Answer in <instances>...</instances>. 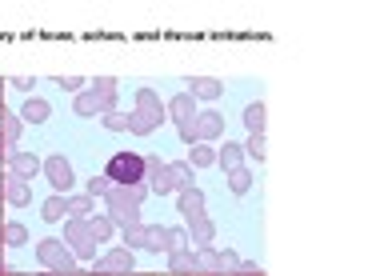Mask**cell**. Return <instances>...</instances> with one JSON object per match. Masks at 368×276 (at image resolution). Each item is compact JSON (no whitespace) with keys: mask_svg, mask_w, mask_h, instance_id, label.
<instances>
[{"mask_svg":"<svg viewBox=\"0 0 368 276\" xmlns=\"http://www.w3.org/2000/svg\"><path fill=\"white\" fill-rule=\"evenodd\" d=\"M148 196V184H113V192H108V212H113V220L120 229H133L140 225V200Z\"/></svg>","mask_w":368,"mask_h":276,"instance_id":"cell-1","label":"cell"},{"mask_svg":"<svg viewBox=\"0 0 368 276\" xmlns=\"http://www.w3.org/2000/svg\"><path fill=\"white\" fill-rule=\"evenodd\" d=\"M161 120H164V108L157 104V96L144 89V92L137 96V116H128V128L144 137V133H152V128H157Z\"/></svg>","mask_w":368,"mask_h":276,"instance_id":"cell-2","label":"cell"},{"mask_svg":"<svg viewBox=\"0 0 368 276\" xmlns=\"http://www.w3.org/2000/svg\"><path fill=\"white\" fill-rule=\"evenodd\" d=\"M104 176L116 184H140L144 181V157H137V152H116L113 161H108Z\"/></svg>","mask_w":368,"mask_h":276,"instance_id":"cell-3","label":"cell"},{"mask_svg":"<svg viewBox=\"0 0 368 276\" xmlns=\"http://www.w3.org/2000/svg\"><path fill=\"white\" fill-rule=\"evenodd\" d=\"M36 256L45 260L52 273H60V276H72V273H76V260L65 253V244H60V240H41V244H36Z\"/></svg>","mask_w":368,"mask_h":276,"instance_id":"cell-4","label":"cell"},{"mask_svg":"<svg viewBox=\"0 0 368 276\" xmlns=\"http://www.w3.org/2000/svg\"><path fill=\"white\" fill-rule=\"evenodd\" d=\"M41 168H45L48 184H52L56 192H65V188H69V184H72V164L65 161V157H48V161L41 164Z\"/></svg>","mask_w":368,"mask_h":276,"instance_id":"cell-5","label":"cell"},{"mask_svg":"<svg viewBox=\"0 0 368 276\" xmlns=\"http://www.w3.org/2000/svg\"><path fill=\"white\" fill-rule=\"evenodd\" d=\"M137 268V260L128 249H113V253L104 256V260H96V273L100 276H113V273H133Z\"/></svg>","mask_w":368,"mask_h":276,"instance_id":"cell-6","label":"cell"},{"mask_svg":"<svg viewBox=\"0 0 368 276\" xmlns=\"http://www.w3.org/2000/svg\"><path fill=\"white\" fill-rule=\"evenodd\" d=\"M168 113L176 116V124H181V137L184 140H192L196 133H192V120H196V113H192V96L184 92V96H176L172 104H168Z\"/></svg>","mask_w":368,"mask_h":276,"instance_id":"cell-7","label":"cell"},{"mask_svg":"<svg viewBox=\"0 0 368 276\" xmlns=\"http://www.w3.org/2000/svg\"><path fill=\"white\" fill-rule=\"evenodd\" d=\"M69 240H72V249H76V256L80 260H92L96 256V240H92V232H89V225H69Z\"/></svg>","mask_w":368,"mask_h":276,"instance_id":"cell-8","label":"cell"},{"mask_svg":"<svg viewBox=\"0 0 368 276\" xmlns=\"http://www.w3.org/2000/svg\"><path fill=\"white\" fill-rule=\"evenodd\" d=\"M144 249L148 253H172V229H144Z\"/></svg>","mask_w":368,"mask_h":276,"instance_id":"cell-9","label":"cell"},{"mask_svg":"<svg viewBox=\"0 0 368 276\" xmlns=\"http://www.w3.org/2000/svg\"><path fill=\"white\" fill-rule=\"evenodd\" d=\"M41 172V161L32 157V152H12V176H21V181H32Z\"/></svg>","mask_w":368,"mask_h":276,"instance_id":"cell-10","label":"cell"},{"mask_svg":"<svg viewBox=\"0 0 368 276\" xmlns=\"http://www.w3.org/2000/svg\"><path fill=\"white\" fill-rule=\"evenodd\" d=\"M181 212L188 220H200V212H205V196L196 192V188H184L181 192Z\"/></svg>","mask_w":368,"mask_h":276,"instance_id":"cell-11","label":"cell"},{"mask_svg":"<svg viewBox=\"0 0 368 276\" xmlns=\"http://www.w3.org/2000/svg\"><path fill=\"white\" fill-rule=\"evenodd\" d=\"M220 128H225V120L216 113H200V120H192V133H196V137H216Z\"/></svg>","mask_w":368,"mask_h":276,"instance_id":"cell-12","label":"cell"},{"mask_svg":"<svg viewBox=\"0 0 368 276\" xmlns=\"http://www.w3.org/2000/svg\"><path fill=\"white\" fill-rule=\"evenodd\" d=\"M92 96H96V108H113V96H116V80H96L92 84Z\"/></svg>","mask_w":368,"mask_h":276,"instance_id":"cell-13","label":"cell"},{"mask_svg":"<svg viewBox=\"0 0 368 276\" xmlns=\"http://www.w3.org/2000/svg\"><path fill=\"white\" fill-rule=\"evenodd\" d=\"M48 113H52V108H48V100H36V96H32V100L21 108V116H24V120H32V124L48 120Z\"/></svg>","mask_w":368,"mask_h":276,"instance_id":"cell-14","label":"cell"},{"mask_svg":"<svg viewBox=\"0 0 368 276\" xmlns=\"http://www.w3.org/2000/svg\"><path fill=\"white\" fill-rule=\"evenodd\" d=\"M4 196H8L12 205H28V184H24L21 176H8V184H4Z\"/></svg>","mask_w":368,"mask_h":276,"instance_id":"cell-15","label":"cell"},{"mask_svg":"<svg viewBox=\"0 0 368 276\" xmlns=\"http://www.w3.org/2000/svg\"><path fill=\"white\" fill-rule=\"evenodd\" d=\"M188 84H192V96H205V100H216V96H220V84L208 80V76H196V80H188Z\"/></svg>","mask_w":368,"mask_h":276,"instance_id":"cell-16","label":"cell"},{"mask_svg":"<svg viewBox=\"0 0 368 276\" xmlns=\"http://www.w3.org/2000/svg\"><path fill=\"white\" fill-rule=\"evenodd\" d=\"M168 176H172V184L176 188H192V164H168Z\"/></svg>","mask_w":368,"mask_h":276,"instance_id":"cell-17","label":"cell"},{"mask_svg":"<svg viewBox=\"0 0 368 276\" xmlns=\"http://www.w3.org/2000/svg\"><path fill=\"white\" fill-rule=\"evenodd\" d=\"M65 212H69V208H65V196H48V200H45V212H41V216L56 225V220H65Z\"/></svg>","mask_w":368,"mask_h":276,"instance_id":"cell-18","label":"cell"},{"mask_svg":"<svg viewBox=\"0 0 368 276\" xmlns=\"http://www.w3.org/2000/svg\"><path fill=\"white\" fill-rule=\"evenodd\" d=\"M188 164H196V168H208V164H216V152H212L208 144H196V148H192V157H188Z\"/></svg>","mask_w":368,"mask_h":276,"instance_id":"cell-19","label":"cell"},{"mask_svg":"<svg viewBox=\"0 0 368 276\" xmlns=\"http://www.w3.org/2000/svg\"><path fill=\"white\" fill-rule=\"evenodd\" d=\"M148 188H152V192H172V188H176V184H172V176H168V164H161V172H157V176H152V181H148Z\"/></svg>","mask_w":368,"mask_h":276,"instance_id":"cell-20","label":"cell"},{"mask_svg":"<svg viewBox=\"0 0 368 276\" xmlns=\"http://www.w3.org/2000/svg\"><path fill=\"white\" fill-rule=\"evenodd\" d=\"M244 120H249V128H253V133H264V104H260V100H256V104H249Z\"/></svg>","mask_w":368,"mask_h":276,"instance_id":"cell-21","label":"cell"},{"mask_svg":"<svg viewBox=\"0 0 368 276\" xmlns=\"http://www.w3.org/2000/svg\"><path fill=\"white\" fill-rule=\"evenodd\" d=\"M192 268H205V273H216V253L212 249H200L192 256Z\"/></svg>","mask_w":368,"mask_h":276,"instance_id":"cell-22","label":"cell"},{"mask_svg":"<svg viewBox=\"0 0 368 276\" xmlns=\"http://www.w3.org/2000/svg\"><path fill=\"white\" fill-rule=\"evenodd\" d=\"M240 268V260H236V253H216V273L220 276H229Z\"/></svg>","mask_w":368,"mask_h":276,"instance_id":"cell-23","label":"cell"},{"mask_svg":"<svg viewBox=\"0 0 368 276\" xmlns=\"http://www.w3.org/2000/svg\"><path fill=\"white\" fill-rule=\"evenodd\" d=\"M89 232H92V240H104V236L113 232V220H104V216H92V220H89Z\"/></svg>","mask_w":368,"mask_h":276,"instance_id":"cell-24","label":"cell"},{"mask_svg":"<svg viewBox=\"0 0 368 276\" xmlns=\"http://www.w3.org/2000/svg\"><path fill=\"white\" fill-rule=\"evenodd\" d=\"M65 208H69L72 216H89V212H92V200H89V196H72V200H65Z\"/></svg>","mask_w":368,"mask_h":276,"instance_id":"cell-25","label":"cell"},{"mask_svg":"<svg viewBox=\"0 0 368 276\" xmlns=\"http://www.w3.org/2000/svg\"><path fill=\"white\" fill-rule=\"evenodd\" d=\"M113 192V181L108 176H92L89 181V196H108Z\"/></svg>","mask_w":368,"mask_h":276,"instance_id":"cell-26","label":"cell"},{"mask_svg":"<svg viewBox=\"0 0 368 276\" xmlns=\"http://www.w3.org/2000/svg\"><path fill=\"white\" fill-rule=\"evenodd\" d=\"M232 192H249V184H253V176L244 172V168H232Z\"/></svg>","mask_w":368,"mask_h":276,"instance_id":"cell-27","label":"cell"},{"mask_svg":"<svg viewBox=\"0 0 368 276\" xmlns=\"http://www.w3.org/2000/svg\"><path fill=\"white\" fill-rule=\"evenodd\" d=\"M220 161H225V168H240V144H225Z\"/></svg>","mask_w":368,"mask_h":276,"instance_id":"cell-28","label":"cell"},{"mask_svg":"<svg viewBox=\"0 0 368 276\" xmlns=\"http://www.w3.org/2000/svg\"><path fill=\"white\" fill-rule=\"evenodd\" d=\"M4 240H8V244H24V240H28L24 225H4Z\"/></svg>","mask_w":368,"mask_h":276,"instance_id":"cell-29","label":"cell"},{"mask_svg":"<svg viewBox=\"0 0 368 276\" xmlns=\"http://www.w3.org/2000/svg\"><path fill=\"white\" fill-rule=\"evenodd\" d=\"M0 116H4V140L12 144V140L21 137V120H16V116H8V113H0Z\"/></svg>","mask_w":368,"mask_h":276,"instance_id":"cell-30","label":"cell"},{"mask_svg":"<svg viewBox=\"0 0 368 276\" xmlns=\"http://www.w3.org/2000/svg\"><path fill=\"white\" fill-rule=\"evenodd\" d=\"M244 148H249V157H253V161H264V137H260V133H253V140H249Z\"/></svg>","mask_w":368,"mask_h":276,"instance_id":"cell-31","label":"cell"},{"mask_svg":"<svg viewBox=\"0 0 368 276\" xmlns=\"http://www.w3.org/2000/svg\"><path fill=\"white\" fill-rule=\"evenodd\" d=\"M192 232H196V240H200V244H208V240H212V225H208L205 216H200V220H192Z\"/></svg>","mask_w":368,"mask_h":276,"instance_id":"cell-32","label":"cell"},{"mask_svg":"<svg viewBox=\"0 0 368 276\" xmlns=\"http://www.w3.org/2000/svg\"><path fill=\"white\" fill-rule=\"evenodd\" d=\"M76 113H80V116L96 113V96H92V92H89V96H76Z\"/></svg>","mask_w":368,"mask_h":276,"instance_id":"cell-33","label":"cell"},{"mask_svg":"<svg viewBox=\"0 0 368 276\" xmlns=\"http://www.w3.org/2000/svg\"><path fill=\"white\" fill-rule=\"evenodd\" d=\"M172 273H192V256H188V253H172Z\"/></svg>","mask_w":368,"mask_h":276,"instance_id":"cell-34","label":"cell"},{"mask_svg":"<svg viewBox=\"0 0 368 276\" xmlns=\"http://www.w3.org/2000/svg\"><path fill=\"white\" fill-rule=\"evenodd\" d=\"M104 128L120 133V128H128V120H124V116H116V113H108V116H104Z\"/></svg>","mask_w":368,"mask_h":276,"instance_id":"cell-35","label":"cell"},{"mask_svg":"<svg viewBox=\"0 0 368 276\" xmlns=\"http://www.w3.org/2000/svg\"><path fill=\"white\" fill-rule=\"evenodd\" d=\"M56 84H60V89H69V92H76L84 80H80V76H56Z\"/></svg>","mask_w":368,"mask_h":276,"instance_id":"cell-36","label":"cell"},{"mask_svg":"<svg viewBox=\"0 0 368 276\" xmlns=\"http://www.w3.org/2000/svg\"><path fill=\"white\" fill-rule=\"evenodd\" d=\"M124 236H128V244H144V229H140V225L124 229Z\"/></svg>","mask_w":368,"mask_h":276,"instance_id":"cell-37","label":"cell"},{"mask_svg":"<svg viewBox=\"0 0 368 276\" xmlns=\"http://www.w3.org/2000/svg\"><path fill=\"white\" fill-rule=\"evenodd\" d=\"M32 84H36L32 76H16V80H12V89H21V92H32Z\"/></svg>","mask_w":368,"mask_h":276,"instance_id":"cell-38","label":"cell"},{"mask_svg":"<svg viewBox=\"0 0 368 276\" xmlns=\"http://www.w3.org/2000/svg\"><path fill=\"white\" fill-rule=\"evenodd\" d=\"M236 273H240V276H260V268H256V264H240Z\"/></svg>","mask_w":368,"mask_h":276,"instance_id":"cell-39","label":"cell"},{"mask_svg":"<svg viewBox=\"0 0 368 276\" xmlns=\"http://www.w3.org/2000/svg\"><path fill=\"white\" fill-rule=\"evenodd\" d=\"M0 113H4V80H0Z\"/></svg>","mask_w":368,"mask_h":276,"instance_id":"cell-40","label":"cell"},{"mask_svg":"<svg viewBox=\"0 0 368 276\" xmlns=\"http://www.w3.org/2000/svg\"><path fill=\"white\" fill-rule=\"evenodd\" d=\"M0 273H4V249H0Z\"/></svg>","mask_w":368,"mask_h":276,"instance_id":"cell-41","label":"cell"},{"mask_svg":"<svg viewBox=\"0 0 368 276\" xmlns=\"http://www.w3.org/2000/svg\"><path fill=\"white\" fill-rule=\"evenodd\" d=\"M0 240H4V225H0Z\"/></svg>","mask_w":368,"mask_h":276,"instance_id":"cell-42","label":"cell"},{"mask_svg":"<svg viewBox=\"0 0 368 276\" xmlns=\"http://www.w3.org/2000/svg\"><path fill=\"white\" fill-rule=\"evenodd\" d=\"M216 276H220V273H216Z\"/></svg>","mask_w":368,"mask_h":276,"instance_id":"cell-43","label":"cell"}]
</instances>
